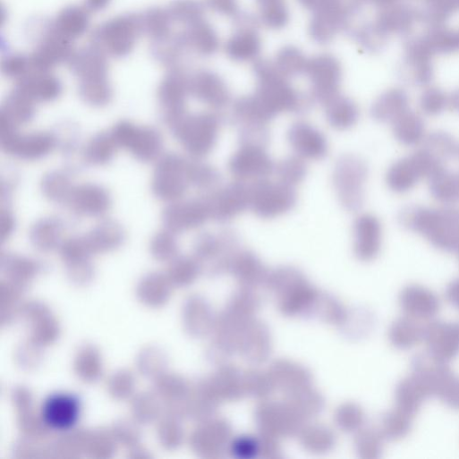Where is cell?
<instances>
[{"label": "cell", "mask_w": 459, "mask_h": 459, "mask_svg": "<svg viewBox=\"0 0 459 459\" xmlns=\"http://www.w3.org/2000/svg\"><path fill=\"white\" fill-rule=\"evenodd\" d=\"M254 72L257 80L254 96L273 119L281 114L303 110V99L274 64L259 61L255 64Z\"/></svg>", "instance_id": "1"}, {"label": "cell", "mask_w": 459, "mask_h": 459, "mask_svg": "<svg viewBox=\"0 0 459 459\" xmlns=\"http://www.w3.org/2000/svg\"><path fill=\"white\" fill-rule=\"evenodd\" d=\"M220 126L218 115L203 113L187 115L172 132L191 158L202 160L216 147Z\"/></svg>", "instance_id": "2"}, {"label": "cell", "mask_w": 459, "mask_h": 459, "mask_svg": "<svg viewBox=\"0 0 459 459\" xmlns=\"http://www.w3.org/2000/svg\"><path fill=\"white\" fill-rule=\"evenodd\" d=\"M111 133L119 149L126 150L141 163L157 162L164 155V138L154 127L121 121L113 127Z\"/></svg>", "instance_id": "3"}, {"label": "cell", "mask_w": 459, "mask_h": 459, "mask_svg": "<svg viewBox=\"0 0 459 459\" xmlns=\"http://www.w3.org/2000/svg\"><path fill=\"white\" fill-rule=\"evenodd\" d=\"M151 181L154 196L173 203L183 200L191 187L189 159L175 154H164L157 162Z\"/></svg>", "instance_id": "4"}, {"label": "cell", "mask_w": 459, "mask_h": 459, "mask_svg": "<svg viewBox=\"0 0 459 459\" xmlns=\"http://www.w3.org/2000/svg\"><path fill=\"white\" fill-rule=\"evenodd\" d=\"M0 146L6 154L32 162L51 155L58 146V139L50 132L22 134L19 129L0 121Z\"/></svg>", "instance_id": "5"}, {"label": "cell", "mask_w": 459, "mask_h": 459, "mask_svg": "<svg viewBox=\"0 0 459 459\" xmlns=\"http://www.w3.org/2000/svg\"><path fill=\"white\" fill-rule=\"evenodd\" d=\"M250 185L249 209L262 219H274L293 209L297 203L295 188L279 181L267 180Z\"/></svg>", "instance_id": "6"}, {"label": "cell", "mask_w": 459, "mask_h": 459, "mask_svg": "<svg viewBox=\"0 0 459 459\" xmlns=\"http://www.w3.org/2000/svg\"><path fill=\"white\" fill-rule=\"evenodd\" d=\"M366 177V166L359 157L344 155L337 160L333 184L337 199L345 210L354 212L361 207Z\"/></svg>", "instance_id": "7"}, {"label": "cell", "mask_w": 459, "mask_h": 459, "mask_svg": "<svg viewBox=\"0 0 459 459\" xmlns=\"http://www.w3.org/2000/svg\"><path fill=\"white\" fill-rule=\"evenodd\" d=\"M305 74L311 86L312 99L323 106L340 95L342 67L331 55H319L308 60Z\"/></svg>", "instance_id": "8"}, {"label": "cell", "mask_w": 459, "mask_h": 459, "mask_svg": "<svg viewBox=\"0 0 459 459\" xmlns=\"http://www.w3.org/2000/svg\"><path fill=\"white\" fill-rule=\"evenodd\" d=\"M203 198L210 219L221 224L228 223L249 209L250 185L235 181L223 188L207 192Z\"/></svg>", "instance_id": "9"}, {"label": "cell", "mask_w": 459, "mask_h": 459, "mask_svg": "<svg viewBox=\"0 0 459 459\" xmlns=\"http://www.w3.org/2000/svg\"><path fill=\"white\" fill-rule=\"evenodd\" d=\"M275 166L265 147L251 144H241L228 165L235 180L246 183L268 179Z\"/></svg>", "instance_id": "10"}, {"label": "cell", "mask_w": 459, "mask_h": 459, "mask_svg": "<svg viewBox=\"0 0 459 459\" xmlns=\"http://www.w3.org/2000/svg\"><path fill=\"white\" fill-rule=\"evenodd\" d=\"M210 219L204 198L169 203L162 214L165 228L181 234L196 230Z\"/></svg>", "instance_id": "11"}, {"label": "cell", "mask_w": 459, "mask_h": 459, "mask_svg": "<svg viewBox=\"0 0 459 459\" xmlns=\"http://www.w3.org/2000/svg\"><path fill=\"white\" fill-rule=\"evenodd\" d=\"M65 205L76 216L104 218L113 208V199L102 185L86 183L75 185Z\"/></svg>", "instance_id": "12"}, {"label": "cell", "mask_w": 459, "mask_h": 459, "mask_svg": "<svg viewBox=\"0 0 459 459\" xmlns=\"http://www.w3.org/2000/svg\"><path fill=\"white\" fill-rule=\"evenodd\" d=\"M287 140L295 156L304 160H322L328 152L324 134L305 122H297L290 127Z\"/></svg>", "instance_id": "13"}, {"label": "cell", "mask_w": 459, "mask_h": 459, "mask_svg": "<svg viewBox=\"0 0 459 459\" xmlns=\"http://www.w3.org/2000/svg\"><path fill=\"white\" fill-rule=\"evenodd\" d=\"M348 17L345 0L313 13L309 25V35L319 45L330 43L344 29Z\"/></svg>", "instance_id": "14"}, {"label": "cell", "mask_w": 459, "mask_h": 459, "mask_svg": "<svg viewBox=\"0 0 459 459\" xmlns=\"http://www.w3.org/2000/svg\"><path fill=\"white\" fill-rule=\"evenodd\" d=\"M191 89L199 100L216 111L225 109L231 102V94L225 82L212 72L199 75Z\"/></svg>", "instance_id": "15"}, {"label": "cell", "mask_w": 459, "mask_h": 459, "mask_svg": "<svg viewBox=\"0 0 459 459\" xmlns=\"http://www.w3.org/2000/svg\"><path fill=\"white\" fill-rule=\"evenodd\" d=\"M124 228L113 220H103L83 236L91 253H104L117 250L126 240Z\"/></svg>", "instance_id": "16"}, {"label": "cell", "mask_w": 459, "mask_h": 459, "mask_svg": "<svg viewBox=\"0 0 459 459\" xmlns=\"http://www.w3.org/2000/svg\"><path fill=\"white\" fill-rule=\"evenodd\" d=\"M66 227L62 219L55 217H44L31 227L30 237L32 244L41 251H51L61 248Z\"/></svg>", "instance_id": "17"}, {"label": "cell", "mask_w": 459, "mask_h": 459, "mask_svg": "<svg viewBox=\"0 0 459 459\" xmlns=\"http://www.w3.org/2000/svg\"><path fill=\"white\" fill-rule=\"evenodd\" d=\"M262 49V42L256 30H241L227 42L225 52L230 59L237 63L256 60Z\"/></svg>", "instance_id": "18"}, {"label": "cell", "mask_w": 459, "mask_h": 459, "mask_svg": "<svg viewBox=\"0 0 459 459\" xmlns=\"http://www.w3.org/2000/svg\"><path fill=\"white\" fill-rule=\"evenodd\" d=\"M355 251L361 258L374 255L378 249L381 229L377 218L363 215L354 224Z\"/></svg>", "instance_id": "19"}, {"label": "cell", "mask_w": 459, "mask_h": 459, "mask_svg": "<svg viewBox=\"0 0 459 459\" xmlns=\"http://www.w3.org/2000/svg\"><path fill=\"white\" fill-rule=\"evenodd\" d=\"M119 147L111 132H100L93 136L82 149V158L91 166H105L110 164Z\"/></svg>", "instance_id": "20"}, {"label": "cell", "mask_w": 459, "mask_h": 459, "mask_svg": "<svg viewBox=\"0 0 459 459\" xmlns=\"http://www.w3.org/2000/svg\"><path fill=\"white\" fill-rule=\"evenodd\" d=\"M233 119L240 127L268 126L273 120L254 95L243 97L235 101L233 107Z\"/></svg>", "instance_id": "21"}, {"label": "cell", "mask_w": 459, "mask_h": 459, "mask_svg": "<svg viewBox=\"0 0 459 459\" xmlns=\"http://www.w3.org/2000/svg\"><path fill=\"white\" fill-rule=\"evenodd\" d=\"M46 418L49 424L63 429L72 425L79 415V404L70 395H56L46 404Z\"/></svg>", "instance_id": "22"}, {"label": "cell", "mask_w": 459, "mask_h": 459, "mask_svg": "<svg viewBox=\"0 0 459 459\" xmlns=\"http://www.w3.org/2000/svg\"><path fill=\"white\" fill-rule=\"evenodd\" d=\"M324 106L328 124L337 131L352 128L358 120L359 112L356 105L351 99L341 95Z\"/></svg>", "instance_id": "23"}, {"label": "cell", "mask_w": 459, "mask_h": 459, "mask_svg": "<svg viewBox=\"0 0 459 459\" xmlns=\"http://www.w3.org/2000/svg\"><path fill=\"white\" fill-rule=\"evenodd\" d=\"M75 187L72 176L65 171L56 170L47 174L41 182V191L53 203L66 204Z\"/></svg>", "instance_id": "24"}, {"label": "cell", "mask_w": 459, "mask_h": 459, "mask_svg": "<svg viewBox=\"0 0 459 459\" xmlns=\"http://www.w3.org/2000/svg\"><path fill=\"white\" fill-rule=\"evenodd\" d=\"M35 108L33 98L15 97L4 107L0 121L20 129L33 121L36 114Z\"/></svg>", "instance_id": "25"}, {"label": "cell", "mask_w": 459, "mask_h": 459, "mask_svg": "<svg viewBox=\"0 0 459 459\" xmlns=\"http://www.w3.org/2000/svg\"><path fill=\"white\" fill-rule=\"evenodd\" d=\"M191 186L209 192L217 188L221 181L219 172L200 159H189Z\"/></svg>", "instance_id": "26"}, {"label": "cell", "mask_w": 459, "mask_h": 459, "mask_svg": "<svg viewBox=\"0 0 459 459\" xmlns=\"http://www.w3.org/2000/svg\"><path fill=\"white\" fill-rule=\"evenodd\" d=\"M308 60L294 47H285L276 55L274 63L276 70L286 79L305 73Z\"/></svg>", "instance_id": "27"}, {"label": "cell", "mask_w": 459, "mask_h": 459, "mask_svg": "<svg viewBox=\"0 0 459 459\" xmlns=\"http://www.w3.org/2000/svg\"><path fill=\"white\" fill-rule=\"evenodd\" d=\"M275 173L280 183L295 188L305 179L307 166L304 159L297 156L290 157L276 165Z\"/></svg>", "instance_id": "28"}, {"label": "cell", "mask_w": 459, "mask_h": 459, "mask_svg": "<svg viewBox=\"0 0 459 459\" xmlns=\"http://www.w3.org/2000/svg\"><path fill=\"white\" fill-rule=\"evenodd\" d=\"M150 251L155 258L160 260H168L175 257L178 252L176 234L165 228L152 236Z\"/></svg>", "instance_id": "29"}, {"label": "cell", "mask_w": 459, "mask_h": 459, "mask_svg": "<svg viewBox=\"0 0 459 459\" xmlns=\"http://www.w3.org/2000/svg\"><path fill=\"white\" fill-rule=\"evenodd\" d=\"M261 22L268 29L279 30L289 23L290 14L285 0L259 7Z\"/></svg>", "instance_id": "30"}, {"label": "cell", "mask_w": 459, "mask_h": 459, "mask_svg": "<svg viewBox=\"0 0 459 459\" xmlns=\"http://www.w3.org/2000/svg\"><path fill=\"white\" fill-rule=\"evenodd\" d=\"M198 48L206 55H213L219 47L217 35L209 26L202 25L196 32Z\"/></svg>", "instance_id": "31"}, {"label": "cell", "mask_w": 459, "mask_h": 459, "mask_svg": "<svg viewBox=\"0 0 459 459\" xmlns=\"http://www.w3.org/2000/svg\"><path fill=\"white\" fill-rule=\"evenodd\" d=\"M16 220L9 209L2 208L0 211V239L6 242L15 231Z\"/></svg>", "instance_id": "32"}, {"label": "cell", "mask_w": 459, "mask_h": 459, "mask_svg": "<svg viewBox=\"0 0 459 459\" xmlns=\"http://www.w3.org/2000/svg\"><path fill=\"white\" fill-rule=\"evenodd\" d=\"M208 4L211 9L223 16L234 17L239 13L237 0H208Z\"/></svg>", "instance_id": "33"}, {"label": "cell", "mask_w": 459, "mask_h": 459, "mask_svg": "<svg viewBox=\"0 0 459 459\" xmlns=\"http://www.w3.org/2000/svg\"><path fill=\"white\" fill-rule=\"evenodd\" d=\"M300 4L306 10L317 13L335 4L342 2V0H298Z\"/></svg>", "instance_id": "34"}, {"label": "cell", "mask_w": 459, "mask_h": 459, "mask_svg": "<svg viewBox=\"0 0 459 459\" xmlns=\"http://www.w3.org/2000/svg\"><path fill=\"white\" fill-rule=\"evenodd\" d=\"M257 2L259 4V7H262V6L276 3V2H279V0H257Z\"/></svg>", "instance_id": "35"}]
</instances>
